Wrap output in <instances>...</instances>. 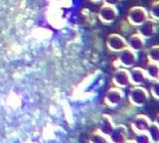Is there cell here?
I'll use <instances>...</instances> for the list:
<instances>
[{
    "label": "cell",
    "instance_id": "6da1fadb",
    "mask_svg": "<svg viewBox=\"0 0 159 143\" xmlns=\"http://www.w3.org/2000/svg\"><path fill=\"white\" fill-rule=\"evenodd\" d=\"M147 19H149L148 12L141 6H133L129 9L127 14V20L132 26H140Z\"/></svg>",
    "mask_w": 159,
    "mask_h": 143
},
{
    "label": "cell",
    "instance_id": "7a4b0ae2",
    "mask_svg": "<svg viewBox=\"0 0 159 143\" xmlns=\"http://www.w3.org/2000/svg\"><path fill=\"white\" fill-rule=\"evenodd\" d=\"M117 15H118V11L116 7L103 4V5L99 8L98 18H99V20L104 24H111L112 22L116 21Z\"/></svg>",
    "mask_w": 159,
    "mask_h": 143
},
{
    "label": "cell",
    "instance_id": "3957f363",
    "mask_svg": "<svg viewBox=\"0 0 159 143\" xmlns=\"http://www.w3.org/2000/svg\"><path fill=\"white\" fill-rule=\"evenodd\" d=\"M157 23L158 21L147 19V20L138 26V35L142 38H151L157 31Z\"/></svg>",
    "mask_w": 159,
    "mask_h": 143
},
{
    "label": "cell",
    "instance_id": "277c9868",
    "mask_svg": "<svg viewBox=\"0 0 159 143\" xmlns=\"http://www.w3.org/2000/svg\"><path fill=\"white\" fill-rule=\"evenodd\" d=\"M107 46L112 51H122L126 49L127 43L124 38L118 34H111L107 38Z\"/></svg>",
    "mask_w": 159,
    "mask_h": 143
},
{
    "label": "cell",
    "instance_id": "5b68a950",
    "mask_svg": "<svg viewBox=\"0 0 159 143\" xmlns=\"http://www.w3.org/2000/svg\"><path fill=\"white\" fill-rule=\"evenodd\" d=\"M128 46L130 47L131 50L133 51H138L143 48L144 46V38H142L138 34H134L130 38H129Z\"/></svg>",
    "mask_w": 159,
    "mask_h": 143
},
{
    "label": "cell",
    "instance_id": "8992f818",
    "mask_svg": "<svg viewBox=\"0 0 159 143\" xmlns=\"http://www.w3.org/2000/svg\"><path fill=\"white\" fill-rule=\"evenodd\" d=\"M122 54L120 55V63L124 66H132L133 63L135 62V56H134V54L132 51L130 50H122Z\"/></svg>",
    "mask_w": 159,
    "mask_h": 143
},
{
    "label": "cell",
    "instance_id": "52a82bcc",
    "mask_svg": "<svg viewBox=\"0 0 159 143\" xmlns=\"http://www.w3.org/2000/svg\"><path fill=\"white\" fill-rule=\"evenodd\" d=\"M128 81V74L125 71H119L114 75V83L118 86H125Z\"/></svg>",
    "mask_w": 159,
    "mask_h": 143
},
{
    "label": "cell",
    "instance_id": "ba28073f",
    "mask_svg": "<svg viewBox=\"0 0 159 143\" xmlns=\"http://www.w3.org/2000/svg\"><path fill=\"white\" fill-rule=\"evenodd\" d=\"M149 14H150L152 20H155V21L159 20V2L158 1H155L151 5V9Z\"/></svg>",
    "mask_w": 159,
    "mask_h": 143
},
{
    "label": "cell",
    "instance_id": "9c48e42d",
    "mask_svg": "<svg viewBox=\"0 0 159 143\" xmlns=\"http://www.w3.org/2000/svg\"><path fill=\"white\" fill-rule=\"evenodd\" d=\"M132 82L133 83H141L143 80V72L139 69H136V70L132 71Z\"/></svg>",
    "mask_w": 159,
    "mask_h": 143
},
{
    "label": "cell",
    "instance_id": "30bf717a",
    "mask_svg": "<svg viewBox=\"0 0 159 143\" xmlns=\"http://www.w3.org/2000/svg\"><path fill=\"white\" fill-rule=\"evenodd\" d=\"M147 73H148L149 77L157 78V66L155 65V64H151V65L148 66Z\"/></svg>",
    "mask_w": 159,
    "mask_h": 143
},
{
    "label": "cell",
    "instance_id": "8fae6325",
    "mask_svg": "<svg viewBox=\"0 0 159 143\" xmlns=\"http://www.w3.org/2000/svg\"><path fill=\"white\" fill-rule=\"evenodd\" d=\"M157 55H158V47H153L149 51V58L153 61H157Z\"/></svg>",
    "mask_w": 159,
    "mask_h": 143
},
{
    "label": "cell",
    "instance_id": "7c38bea8",
    "mask_svg": "<svg viewBox=\"0 0 159 143\" xmlns=\"http://www.w3.org/2000/svg\"><path fill=\"white\" fill-rule=\"evenodd\" d=\"M102 1H103V4H106V5L116 7L119 4V2H120V0H102Z\"/></svg>",
    "mask_w": 159,
    "mask_h": 143
},
{
    "label": "cell",
    "instance_id": "4fadbf2b",
    "mask_svg": "<svg viewBox=\"0 0 159 143\" xmlns=\"http://www.w3.org/2000/svg\"><path fill=\"white\" fill-rule=\"evenodd\" d=\"M93 2H98V1H102V0H91Z\"/></svg>",
    "mask_w": 159,
    "mask_h": 143
}]
</instances>
